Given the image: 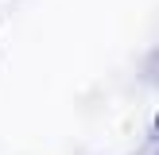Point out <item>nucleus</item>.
Returning <instances> with one entry per match:
<instances>
[]
</instances>
